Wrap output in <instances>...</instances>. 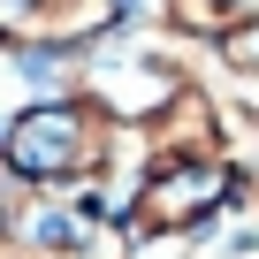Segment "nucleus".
Segmentation results:
<instances>
[{
	"label": "nucleus",
	"mask_w": 259,
	"mask_h": 259,
	"mask_svg": "<svg viewBox=\"0 0 259 259\" xmlns=\"http://www.w3.org/2000/svg\"><path fill=\"white\" fill-rule=\"evenodd\" d=\"M0 236H8L23 259H130L122 221H107L76 191H23L8 213H0Z\"/></svg>",
	"instance_id": "3"
},
{
	"label": "nucleus",
	"mask_w": 259,
	"mask_h": 259,
	"mask_svg": "<svg viewBox=\"0 0 259 259\" xmlns=\"http://www.w3.org/2000/svg\"><path fill=\"white\" fill-rule=\"evenodd\" d=\"M122 130L92 114L76 92L69 99H31L16 114H0V176L23 191H92V176L114 160Z\"/></svg>",
	"instance_id": "1"
},
{
	"label": "nucleus",
	"mask_w": 259,
	"mask_h": 259,
	"mask_svg": "<svg viewBox=\"0 0 259 259\" xmlns=\"http://www.w3.org/2000/svg\"><path fill=\"white\" fill-rule=\"evenodd\" d=\"M251 198V176L221 153H198V160H153L138 183H130V206H122V236H183V229H206L213 213L244 206Z\"/></svg>",
	"instance_id": "2"
},
{
	"label": "nucleus",
	"mask_w": 259,
	"mask_h": 259,
	"mask_svg": "<svg viewBox=\"0 0 259 259\" xmlns=\"http://www.w3.org/2000/svg\"><path fill=\"white\" fill-rule=\"evenodd\" d=\"M213 61L236 76V92H251V76H259V23H244V31L213 38Z\"/></svg>",
	"instance_id": "5"
},
{
	"label": "nucleus",
	"mask_w": 259,
	"mask_h": 259,
	"mask_svg": "<svg viewBox=\"0 0 259 259\" xmlns=\"http://www.w3.org/2000/svg\"><path fill=\"white\" fill-rule=\"evenodd\" d=\"M160 23H168L176 38L213 46V38H229V31L259 23V0H160Z\"/></svg>",
	"instance_id": "4"
}]
</instances>
